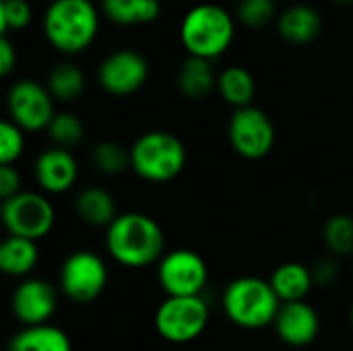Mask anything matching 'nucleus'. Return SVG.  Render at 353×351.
<instances>
[{"mask_svg": "<svg viewBox=\"0 0 353 351\" xmlns=\"http://www.w3.org/2000/svg\"><path fill=\"white\" fill-rule=\"evenodd\" d=\"M105 248L122 267L143 269L165 254V234L147 213H120L105 230Z\"/></svg>", "mask_w": 353, "mask_h": 351, "instance_id": "f257e3e1", "label": "nucleus"}, {"mask_svg": "<svg viewBox=\"0 0 353 351\" xmlns=\"http://www.w3.org/2000/svg\"><path fill=\"white\" fill-rule=\"evenodd\" d=\"M17 66V52L6 35H0V72L8 77Z\"/></svg>", "mask_w": 353, "mask_h": 351, "instance_id": "473e14b6", "label": "nucleus"}, {"mask_svg": "<svg viewBox=\"0 0 353 351\" xmlns=\"http://www.w3.org/2000/svg\"><path fill=\"white\" fill-rule=\"evenodd\" d=\"M209 325V304L203 296L165 298L155 312V331L170 343H190Z\"/></svg>", "mask_w": 353, "mask_h": 351, "instance_id": "423d86ee", "label": "nucleus"}, {"mask_svg": "<svg viewBox=\"0 0 353 351\" xmlns=\"http://www.w3.org/2000/svg\"><path fill=\"white\" fill-rule=\"evenodd\" d=\"M93 166L105 176H118L130 168V149L116 141H101L91 151Z\"/></svg>", "mask_w": 353, "mask_h": 351, "instance_id": "a878e982", "label": "nucleus"}, {"mask_svg": "<svg viewBox=\"0 0 353 351\" xmlns=\"http://www.w3.org/2000/svg\"><path fill=\"white\" fill-rule=\"evenodd\" d=\"M39 261L35 240L6 236L0 244V271L8 277H27Z\"/></svg>", "mask_w": 353, "mask_h": 351, "instance_id": "6ab92c4d", "label": "nucleus"}, {"mask_svg": "<svg viewBox=\"0 0 353 351\" xmlns=\"http://www.w3.org/2000/svg\"><path fill=\"white\" fill-rule=\"evenodd\" d=\"M48 91L58 101H72L77 99L85 89V74L83 70L72 62H60L56 64L48 74Z\"/></svg>", "mask_w": 353, "mask_h": 351, "instance_id": "b1692460", "label": "nucleus"}, {"mask_svg": "<svg viewBox=\"0 0 353 351\" xmlns=\"http://www.w3.org/2000/svg\"><path fill=\"white\" fill-rule=\"evenodd\" d=\"M48 134L54 141L56 147L60 149H72L77 147L83 137H85V124L81 122V118L77 114L70 112H60L54 116L52 124L48 126Z\"/></svg>", "mask_w": 353, "mask_h": 351, "instance_id": "bb28decb", "label": "nucleus"}, {"mask_svg": "<svg viewBox=\"0 0 353 351\" xmlns=\"http://www.w3.org/2000/svg\"><path fill=\"white\" fill-rule=\"evenodd\" d=\"M21 190V174L14 166H0V197L2 201L12 199Z\"/></svg>", "mask_w": 353, "mask_h": 351, "instance_id": "2f4dec72", "label": "nucleus"}, {"mask_svg": "<svg viewBox=\"0 0 353 351\" xmlns=\"http://www.w3.org/2000/svg\"><path fill=\"white\" fill-rule=\"evenodd\" d=\"M103 14L118 25H143L153 23L159 12V0H101Z\"/></svg>", "mask_w": 353, "mask_h": 351, "instance_id": "5701e85b", "label": "nucleus"}, {"mask_svg": "<svg viewBox=\"0 0 353 351\" xmlns=\"http://www.w3.org/2000/svg\"><path fill=\"white\" fill-rule=\"evenodd\" d=\"M221 306L225 317L242 329H263L275 323L281 308L271 281L261 277H238L223 292Z\"/></svg>", "mask_w": 353, "mask_h": 351, "instance_id": "20e7f679", "label": "nucleus"}, {"mask_svg": "<svg viewBox=\"0 0 353 351\" xmlns=\"http://www.w3.org/2000/svg\"><path fill=\"white\" fill-rule=\"evenodd\" d=\"M337 2H353V0H337Z\"/></svg>", "mask_w": 353, "mask_h": 351, "instance_id": "f704fd0d", "label": "nucleus"}, {"mask_svg": "<svg viewBox=\"0 0 353 351\" xmlns=\"http://www.w3.org/2000/svg\"><path fill=\"white\" fill-rule=\"evenodd\" d=\"M275 2L277 0H240L238 4L240 23L250 29H261L269 25L275 17Z\"/></svg>", "mask_w": 353, "mask_h": 351, "instance_id": "c85d7f7f", "label": "nucleus"}, {"mask_svg": "<svg viewBox=\"0 0 353 351\" xmlns=\"http://www.w3.org/2000/svg\"><path fill=\"white\" fill-rule=\"evenodd\" d=\"M8 351H72L70 337L56 325L23 327L8 343Z\"/></svg>", "mask_w": 353, "mask_h": 351, "instance_id": "aec40b11", "label": "nucleus"}, {"mask_svg": "<svg viewBox=\"0 0 353 351\" xmlns=\"http://www.w3.org/2000/svg\"><path fill=\"white\" fill-rule=\"evenodd\" d=\"M350 319H352V327H353V304H352V312H350Z\"/></svg>", "mask_w": 353, "mask_h": 351, "instance_id": "72a5a7b5", "label": "nucleus"}, {"mask_svg": "<svg viewBox=\"0 0 353 351\" xmlns=\"http://www.w3.org/2000/svg\"><path fill=\"white\" fill-rule=\"evenodd\" d=\"M58 308L56 288L39 277H27L10 298V310L23 327L48 325Z\"/></svg>", "mask_w": 353, "mask_h": 351, "instance_id": "ddd939ff", "label": "nucleus"}, {"mask_svg": "<svg viewBox=\"0 0 353 351\" xmlns=\"http://www.w3.org/2000/svg\"><path fill=\"white\" fill-rule=\"evenodd\" d=\"M217 77L211 60L188 56L178 70V89L188 99H203L217 87Z\"/></svg>", "mask_w": 353, "mask_h": 351, "instance_id": "412c9836", "label": "nucleus"}, {"mask_svg": "<svg viewBox=\"0 0 353 351\" xmlns=\"http://www.w3.org/2000/svg\"><path fill=\"white\" fill-rule=\"evenodd\" d=\"M312 277H314V285H333L339 277V265L333 257L321 259L314 267H312Z\"/></svg>", "mask_w": 353, "mask_h": 351, "instance_id": "7c9ffc66", "label": "nucleus"}, {"mask_svg": "<svg viewBox=\"0 0 353 351\" xmlns=\"http://www.w3.org/2000/svg\"><path fill=\"white\" fill-rule=\"evenodd\" d=\"M56 211L48 197L23 190L8 201H2V223L8 236L41 240L54 228Z\"/></svg>", "mask_w": 353, "mask_h": 351, "instance_id": "0eeeda50", "label": "nucleus"}, {"mask_svg": "<svg viewBox=\"0 0 353 351\" xmlns=\"http://www.w3.org/2000/svg\"><path fill=\"white\" fill-rule=\"evenodd\" d=\"M186 166L184 143L165 130L141 134L130 149V168L147 182H170Z\"/></svg>", "mask_w": 353, "mask_h": 351, "instance_id": "39448f33", "label": "nucleus"}, {"mask_svg": "<svg viewBox=\"0 0 353 351\" xmlns=\"http://www.w3.org/2000/svg\"><path fill=\"white\" fill-rule=\"evenodd\" d=\"M236 23L228 8L219 4H196L192 6L180 25V39L188 56L215 60L234 41Z\"/></svg>", "mask_w": 353, "mask_h": 351, "instance_id": "7ed1b4c3", "label": "nucleus"}, {"mask_svg": "<svg viewBox=\"0 0 353 351\" xmlns=\"http://www.w3.org/2000/svg\"><path fill=\"white\" fill-rule=\"evenodd\" d=\"M209 279V269L205 259L188 248H178L165 252L157 263V281L168 298H188L203 296Z\"/></svg>", "mask_w": 353, "mask_h": 351, "instance_id": "1a4fd4ad", "label": "nucleus"}, {"mask_svg": "<svg viewBox=\"0 0 353 351\" xmlns=\"http://www.w3.org/2000/svg\"><path fill=\"white\" fill-rule=\"evenodd\" d=\"M99 31V12L91 0H52L43 12V33L62 54L87 50Z\"/></svg>", "mask_w": 353, "mask_h": 351, "instance_id": "f03ea898", "label": "nucleus"}, {"mask_svg": "<svg viewBox=\"0 0 353 351\" xmlns=\"http://www.w3.org/2000/svg\"><path fill=\"white\" fill-rule=\"evenodd\" d=\"M325 246L333 257L353 254V217L347 213L333 215L323 228Z\"/></svg>", "mask_w": 353, "mask_h": 351, "instance_id": "393cba45", "label": "nucleus"}, {"mask_svg": "<svg viewBox=\"0 0 353 351\" xmlns=\"http://www.w3.org/2000/svg\"><path fill=\"white\" fill-rule=\"evenodd\" d=\"M279 35L294 43V46H306L314 41L323 31V19L314 6L308 4H294L285 8L277 21Z\"/></svg>", "mask_w": 353, "mask_h": 351, "instance_id": "dca6fc26", "label": "nucleus"}, {"mask_svg": "<svg viewBox=\"0 0 353 351\" xmlns=\"http://www.w3.org/2000/svg\"><path fill=\"white\" fill-rule=\"evenodd\" d=\"M277 337L290 348H306L321 333V317L306 302H285L281 304L277 319L273 323Z\"/></svg>", "mask_w": 353, "mask_h": 351, "instance_id": "4468645a", "label": "nucleus"}, {"mask_svg": "<svg viewBox=\"0 0 353 351\" xmlns=\"http://www.w3.org/2000/svg\"><path fill=\"white\" fill-rule=\"evenodd\" d=\"M149 79V62L134 50H118L103 58L97 68V81L110 95L124 97L137 93Z\"/></svg>", "mask_w": 353, "mask_h": 351, "instance_id": "f8f14e48", "label": "nucleus"}, {"mask_svg": "<svg viewBox=\"0 0 353 351\" xmlns=\"http://www.w3.org/2000/svg\"><path fill=\"white\" fill-rule=\"evenodd\" d=\"M25 130L14 122H0V166H12L25 151Z\"/></svg>", "mask_w": 353, "mask_h": 351, "instance_id": "cd10ccee", "label": "nucleus"}, {"mask_svg": "<svg viewBox=\"0 0 353 351\" xmlns=\"http://www.w3.org/2000/svg\"><path fill=\"white\" fill-rule=\"evenodd\" d=\"M58 281L68 300L74 304H89L103 294L108 285V267L99 254L79 250L64 259Z\"/></svg>", "mask_w": 353, "mask_h": 351, "instance_id": "6e6552de", "label": "nucleus"}, {"mask_svg": "<svg viewBox=\"0 0 353 351\" xmlns=\"http://www.w3.org/2000/svg\"><path fill=\"white\" fill-rule=\"evenodd\" d=\"M79 178V166L68 149H46L35 161V180L43 192L62 194L74 186Z\"/></svg>", "mask_w": 353, "mask_h": 351, "instance_id": "2eb2a0df", "label": "nucleus"}, {"mask_svg": "<svg viewBox=\"0 0 353 351\" xmlns=\"http://www.w3.org/2000/svg\"><path fill=\"white\" fill-rule=\"evenodd\" d=\"M6 108H8L10 122H14L25 132L48 130V126L56 116L54 97L48 91V87L29 79L17 81L8 89Z\"/></svg>", "mask_w": 353, "mask_h": 351, "instance_id": "9b49d317", "label": "nucleus"}, {"mask_svg": "<svg viewBox=\"0 0 353 351\" xmlns=\"http://www.w3.org/2000/svg\"><path fill=\"white\" fill-rule=\"evenodd\" d=\"M269 281H271L277 298L281 300V304L306 300V296L314 288L312 269L306 267V265H302V263H296V261L279 265L273 271V275H271Z\"/></svg>", "mask_w": 353, "mask_h": 351, "instance_id": "f3484780", "label": "nucleus"}, {"mask_svg": "<svg viewBox=\"0 0 353 351\" xmlns=\"http://www.w3.org/2000/svg\"><path fill=\"white\" fill-rule=\"evenodd\" d=\"M228 137L240 157L256 161L271 153L275 145V126L261 108L246 106L234 110L228 124Z\"/></svg>", "mask_w": 353, "mask_h": 351, "instance_id": "9d476101", "label": "nucleus"}, {"mask_svg": "<svg viewBox=\"0 0 353 351\" xmlns=\"http://www.w3.org/2000/svg\"><path fill=\"white\" fill-rule=\"evenodd\" d=\"M74 211L85 223L93 228H110L114 219L120 215L116 199L99 186L83 188L74 201Z\"/></svg>", "mask_w": 353, "mask_h": 351, "instance_id": "a211bd4d", "label": "nucleus"}, {"mask_svg": "<svg viewBox=\"0 0 353 351\" xmlns=\"http://www.w3.org/2000/svg\"><path fill=\"white\" fill-rule=\"evenodd\" d=\"M217 91L223 101L234 106L236 110L252 106V97L256 91L254 77L244 66H228L217 77Z\"/></svg>", "mask_w": 353, "mask_h": 351, "instance_id": "4be33fe9", "label": "nucleus"}, {"mask_svg": "<svg viewBox=\"0 0 353 351\" xmlns=\"http://www.w3.org/2000/svg\"><path fill=\"white\" fill-rule=\"evenodd\" d=\"M31 23V6L27 0H0V31H21Z\"/></svg>", "mask_w": 353, "mask_h": 351, "instance_id": "c756f323", "label": "nucleus"}]
</instances>
